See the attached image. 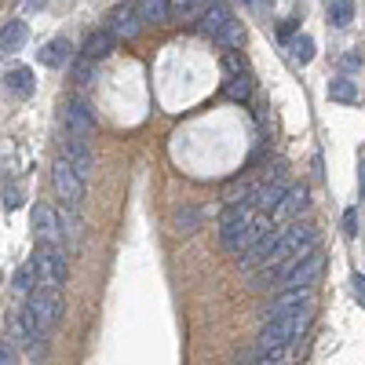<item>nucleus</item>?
Instances as JSON below:
<instances>
[{"label":"nucleus","mask_w":365,"mask_h":365,"mask_svg":"<svg viewBox=\"0 0 365 365\" xmlns=\"http://www.w3.org/2000/svg\"><path fill=\"white\" fill-rule=\"evenodd\" d=\"M314 245V227L311 223H292V227H282L278 237H274V252H270V263H285L292 256H299L303 249ZM267 267V263H263Z\"/></svg>","instance_id":"7ed1b4c3"},{"label":"nucleus","mask_w":365,"mask_h":365,"mask_svg":"<svg viewBox=\"0 0 365 365\" xmlns=\"http://www.w3.org/2000/svg\"><path fill=\"white\" fill-rule=\"evenodd\" d=\"M212 0H172V15L182 19V22H190V19H201L208 11Z\"/></svg>","instance_id":"4be33fe9"},{"label":"nucleus","mask_w":365,"mask_h":365,"mask_svg":"<svg viewBox=\"0 0 365 365\" xmlns=\"http://www.w3.org/2000/svg\"><path fill=\"white\" fill-rule=\"evenodd\" d=\"M249 91H252V84H249L245 73L230 77V84H227V96H230V99H249Z\"/></svg>","instance_id":"393cba45"},{"label":"nucleus","mask_w":365,"mask_h":365,"mask_svg":"<svg viewBox=\"0 0 365 365\" xmlns=\"http://www.w3.org/2000/svg\"><path fill=\"white\" fill-rule=\"evenodd\" d=\"M307 201H311L307 187H289V194L282 197V205L270 212V220H274V223H289V220H296L299 212L307 208Z\"/></svg>","instance_id":"f8f14e48"},{"label":"nucleus","mask_w":365,"mask_h":365,"mask_svg":"<svg viewBox=\"0 0 365 365\" xmlns=\"http://www.w3.org/2000/svg\"><path fill=\"white\" fill-rule=\"evenodd\" d=\"M311 318H314V307L282 314V318H267L256 336V347H296L303 340V332L311 329Z\"/></svg>","instance_id":"f257e3e1"},{"label":"nucleus","mask_w":365,"mask_h":365,"mask_svg":"<svg viewBox=\"0 0 365 365\" xmlns=\"http://www.w3.org/2000/svg\"><path fill=\"white\" fill-rule=\"evenodd\" d=\"M0 365H15V340H8V336L0 344Z\"/></svg>","instance_id":"bb28decb"},{"label":"nucleus","mask_w":365,"mask_h":365,"mask_svg":"<svg viewBox=\"0 0 365 365\" xmlns=\"http://www.w3.org/2000/svg\"><path fill=\"white\" fill-rule=\"evenodd\" d=\"M63 158L88 179L91 175V168H96V158H91V150H88V139H81V135H70L66 143H63Z\"/></svg>","instance_id":"ddd939ff"},{"label":"nucleus","mask_w":365,"mask_h":365,"mask_svg":"<svg viewBox=\"0 0 365 365\" xmlns=\"http://www.w3.org/2000/svg\"><path fill=\"white\" fill-rule=\"evenodd\" d=\"M37 58H41L44 66H51V70H63L70 58H73V44H70L66 37H51V41L37 51Z\"/></svg>","instance_id":"4468645a"},{"label":"nucleus","mask_w":365,"mask_h":365,"mask_svg":"<svg viewBox=\"0 0 365 365\" xmlns=\"http://www.w3.org/2000/svg\"><path fill=\"white\" fill-rule=\"evenodd\" d=\"M106 29L117 41H135L139 29H143V19H139L135 4H113L110 15H106Z\"/></svg>","instance_id":"0eeeda50"},{"label":"nucleus","mask_w":365,"mask_h":365,"mask_svg":"<svg viewBox=\"0 0 365 365\" xmlns=\"http://www.w3.org/2000/svg\"><path fill=\"white\" fill-rule=\"evenodd\" d=\"M329 99L332 103H358V88H354V81H347V77H336V81H329Z\"/></svg>","instance_id":"412c9836"},{"label":"nucleus","mask_w":365,"mask_h":365,"mask_svg":"<svg viewBox=\"0 0 365 365\" xmlns=\"http://www.w3.org/2000/svg\"><path fill=\"white\" fill-rule=\"evenodd\" d=\"M22 311L29 314V322H34L41 332H51L58 325V318H63V299H58V289L37 285L34 292L26 296V307Z\"/></svg>","instance_id":"f03ea898"},{"label":"nucleus","mask_w":365,"mask_h":365,"mask_svg":"<svg viewBox=\"0 0 365 365\" xmlns=\"http://www.w3.org/2000/svg\"><path fill=\"white\" fill-rule=\"evenodd\" d=\"M143 26H165L172 19V0H135Z\"/></svg>","instance_id":"2eb2a0df"},{"label":"nucleus","mask_w":365,"mask_h":365,"mask_svg":"<svg viewBox=\"0 0 365 365\" xmlns=\"http://www.w3.org/2000/svg\"><path fill=\"white\" fill-rule=\"evenodd\" d=\"M197 223H201V212L197 208H182V212H175V216H172V230L175 234H194Z\"/></svg>","instance_id":"b1692460"},{"label":"nucleus","mask_w":365,"mask_h":365,"mask_svg":"<svg viewBox=\"0 0 365 365\" xmlns=\"http://www.w3.org/2000/svg\"><path fill=\"white\" fill-rule=\"evenodd\" d=\"M4 88L11 91V96H19V99H29V96H34V88H37L34 70H29V66H11L8 77H4Z\"/></svg>","instance_id":"dca6fc26"},{"label":"nucleus","mask_w":365,"mask_h":365,"mask_svg":"<svg viewBox=\"0 0 365 365\" xmlns=\"http://www.w3.org/2000/svg\"><path fill=\"white\" fill-rule=\"evenodd\" d=\"M34 259L41 267V285H51V289H63L66 285L70 263H66V249L63 245H48V241H41Z\"/></svg>","instance_id":"20e7f679"},{"label":"nucleus","mask_w":365,"mask_h":365,"mask_svg":"<svg viewBox=\"0 0 365 365\" xmlns=\"http://www.w3.org/2000/svg\"><path fill=\"white\" fill-rule=\"evenodd\" d=\"M41 285V267H37V259H26L19 270H15V278H11V289L19 292V296H29Z\"/></svg>","instance_id":"a211bd4d"},{"label":"nucleus","mask_w":365,"mask_h":365,"mask_svg":"<svg viewBox=\"0 0 365 365\" xmlns=\"http://www.w3.org/2000/svg\"><path fill=\"white\" fill-rule=\"evenodd\" d=\"M63 120H66V132H70V135H81V139H88L91 132H96V113H91V106H88L84 99H73V103H66V113H63Z\"/></svg>","instance_id":"9d476101"},{"label":"nucleus","mask_w":365,"mask_h":365,"mask_svg":"<svg viewBox=\"0 0 365 365\" xmlns=\"http://www.w3.org/2000/svg\"><path fill=\"white\" fill-rule=\"evenodd\" d=\"M26 22H19V19H11V22H4V34H0V51H19L22 44H26Z\"/></svg>","instance_id":"6ab92c4d"},{"label":"nucleus","mask_w":365,"mask_h":365,"mask_svg":"<svg viewBox=\"0 0 365 365\" xmlns=\"http://www.w3.org/2000/svg\"><path fill=\"white\" fill-rule=\"evenodd\" d=\"M351 289H354V296L365 303V274H354V278H351Z\"/></svg>","instance_id":"c756f323"},{"label":"nucleus","mask_w":365,"mask_h":365,"mask_svg":"<svg viewBox=\"0 0 365 365\" xmlns=\"http://www.w3.org/2000/svg\"><path fill=\"white\" fill-rule=\"evenodd\" d=\"M34 230H37L41 241H48V245H63V220H58V212L51 205L34 208Z\"/></svg>","instance_id":"1a4fd4ad"},{"label":"nucleus","mask_w":365,"mask_h":365,"mask_svg":"<svg viewBox=\"0 0 365 365\" xmlns=\"http://www.w3.org/2000/svg\"><path fill=\"white\" fill-rule=\"evenodd\" d=\"M307 307H314L311 289H285V292H278V299H274L270 307L263 311V318H282V314H296V311H307Z\"/></svg>","instance_id":"6e6552de"},{"label":"nucleus","mask_w":365,"mask_h":365,"mask_svg":"<svg viewBox=\"0 0 365 365\" xmlns=\"http://www.w3.org/2000/svg\"><path fill=\"white\" fill-rule=\"evenodd\" d=\"M344 230H347V234L358 230V208H347V212H344Z\"/></svg>","instance_id":"c85d7f7f"},{"label":"nucleus","mask_w":365,"mask_h":365,"mask_svg":"<svg viewBox=\"0 0 365 365\" xmlns=\"http://www.w3.org/2000/svg\"><path fill=\"white\" fill-rule=\"evenodd\" d=\"M361 63H365V51H358V48H354L351 55H344V70H354V66H361Z\"/></svg>","instance_id":"cd10ccee"},{"label":"nucleus","mask_w":365,"mask_h":365,"mask_svg":"<svg viewBox=\"0 0 365 365\" xmlns=\"http://www.w3.org/2000/svg\"><path fill=\"white\" fill-rule=\"evenodd\" d=\"M234 22H237V19L230 15V8H227V4H220V0H212L208 11L201 15V34H205V37H212V41H220Z\"/></svg>","instance_id":"9b49d317"},{"label":"nucleus","mask_w":365,"mask_h":365,"mask_svg":"<svg viewBox=\"0 0 365 365\" xmlns=\"http://www.w3.org/2000/svg\"><path fill=\"white\" fill-rule=\"evenodd\" d=\"M51 182H55V194L63 197V205H70V208L81 205V197H84V175L66 158H58L51 165Z\"/></svg>","instance_id":"39448f33"},{"label":"nucleus","mask_w":365,"mask_h":365,"mask_svg":"<svg viewBox=\"0 0 365 365\" xmlns=\"http://www.w3.org/2000/svg\"><path fill=\"white\" fill-rule=\"evenodd\" d=\"M44 4H48V0H26V8H37V11H41Z\"/></svg>","instance_id":"7c9ffc66"},{"label":"nucleus","mask_w":365,"mask_h":365,"mask_svg":"<svg viewBox=\"0 0 365 365\" xmlns=\"http://www.w3.org/2000/svg\"><path fill=\"white\" fill-rule=\"evenodd\" d=\"M289 187H292V182L282 175V172H274V175H267V179H259L256 182V187L249 190V201L263 212V216H270V212L274 208H278L282 205V197L289 194Z\"/></svg>","instance_id":"423d86ee"},{"label":"nucleus","mask_w":365,"mask_h":365,"mask_svg":"<svg viewBox=\"0 0 365 365\" xmlns=\"http://www.w3.org/2000/svg\"><path fill=\"white\" fill-rule=\"evenodd\" d=\"M289 58L296 66H307L311 58H314V41L307 34H299V37H289Z\"/></svg>","instance_id":"aec40b11"},{"label":"nucleus","mask_w":365,"mask_h":365,"mask_svg":"<svg viewBox=\"0 0 365 365\" xmlns=\"http://www.w3.org/2000/svg\"><path fill=\"white\" fill-rule=\"evenodd\" d=\"M329 22L336 29L351 26L354 22V4H351V0H329Z\"/></svg>","instance_id":"5701e85b"},{"label":"nucleus","mask_w":365,"mask_h":365,"mask_svg":"<svg viewBox=\"0 0 365 365\" xmlns=\"http://www.w3.org/2000/svg\"><path fill=\"white\" fill-rule=\"evenodd\" d=\"M113 44H117V37L110 34V29H99V34H91V37L84 41L81 55H84V58H91V63H103V58L113 51Z\"/></svg>","instance_id":"f3484780"},{"label":"nucleus","mask_w":365,"mask_h":365,"mask_svg":"<svg viewBox=\"0 0 365 365\" xmlns=\"http://www.w3.org/2000/svg\"><path fill=\"white\" fill-rule=\"evenodd\" d=\"M19 205H22V190H19V187H4V208L15 212Z\"/></svg>","instance_id":"a878e982"}]
</instances>
